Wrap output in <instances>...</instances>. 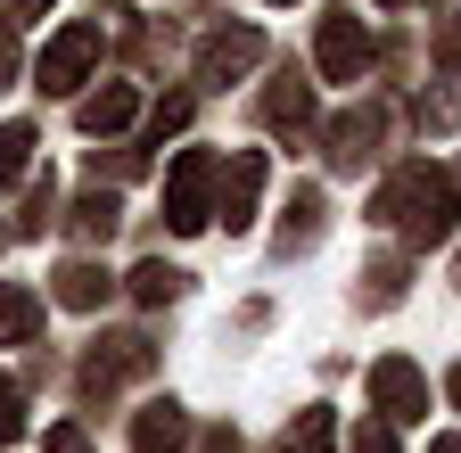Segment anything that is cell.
<instances>
[{
	"label": "cell",
	"mask_w": 461,
	"mask_h": 453,
	"mask_svg": "<svg viewBox=\"0 0 461 453\" xmlns=\"http://www.w3.org/2000/svg\"><path fill=\"white\" fill-rule=\"evenodd\" d=\"M461 214V190L445 165H403V174H387V190L371 198V222H387V231H403L412 248H437L453 231Z\"/></svg>",
	"instance_id": "obj_1"
},
{
	"label": "cell",
	"mask_w": 461,
	"mask_h": 453,
	"mask_svg": "<svg viewBox=\"0 0 461 453\" xmlns=\"http://www.w3.org/2000/svg\"><path fill=\"white\" fill-rule=\"evenodd\" d=\"M222 182V157L214 149H182V157H173V174H165V222H173V231H206V190Z\"/></svg>",
	"instance_id": "obj_2"
},
{
	"label": "cell",
	"mask_w": 461,
	"mask_h": 453,
	"mask_svg": "<svg viewBox=\"0 0 461 453\" xmlns=\"http://www.w3.org/2000/svg\"><path fill=\"white\" fill-rule=\"evenodd\" d=\"M313 67H321L330 83H363V67H371V33H363L355 9H330V17H321V33H313Z\"/></svg>",
	"instance_id": "obj_3"
},
{
	"label": "cell",
	"mask_w": 461,
	"mask_h": 453,
	"mask_svg": "<svg viewBox=\"0 0 461 453\" xmlns=\"http://www.w3.org/2000/svg\"><path fill=\"white\" fill-rule=\"evenodd\" d=\"M371 404H379L387 421H429V379L403 363V355H379V363H371Z\"/></svg>",
	"instance_id": "obj_4"
},
{
	"label": "cell",
	"mask_w": 461,
	"mask_h": 453,
	"mask_svg": "<svg viewBox=\"0 0 461 453\" xmlns=\"http://www.w3.org/2000/svg\"><path fill=\"white\" fill-rule=\"evenodd\" d=\"M91 59H99V25H67L50 50H41V67H33V83L41 91H75L83 75H91Z\"/></svg>",
	"instance_id": "obj_5"
},
{
	"label": "cell",
	"mask_w": 461,
	"mask_h": 453,
	"mask_svg": "<svg viewBox=\"0 0 461 453\" xmlns=\"http://www.w3.org/2000/svg\"><path fill=\"white\" fill-rule=\"evenodd\" d=\"M256 198H264V149H230V165H222V222L230 231H248L256 222Z\"/></svg>",
	"instance_id": "obj_6"
},
{
	"label": "cell",
	"mask_w": 461,
	"mask_h": 453,
	"mask_svg": "<svg viewBox=\"0 0 461 453\" xmlns=\"http://www.w3.org/2000/svg\"><path fill=\"white\" fill-rule=\"evenodd\" d=\"M256 59H264V33H248V25L240 33H206L198 41V83H240Z\"/></svg>",
	"instance_id": "obj_7"
},
{
	"label": "cell",
	"mask_w": 461,
	"mask_h": 453,
	"mask_svg": "<svg viewBox=\"0 0 461 453\" xmlns=\"http://www.w3.org/2000/svg\"><path fill=\"white\" fill-rule=\"evenodd\" d=\"M157 363V347L149 338H99L91 347V387H115V379H140Z\"/></svg>",
	"instance_id": "obj_8"
},
{
	"label": "cell",
	"mask_w": 461,
	"mask_h": 453,
	"mask_svg": "<svg viewBox=\"0 0 461 453\" xmlns=\"http://www.w3.org/2000/svg\"><path fill=\"white\" fill-rule=\"evenodd\" d=\"M132 445H140V453H182V445H190L182 404H173V395H165V404H149V412L132 421Z\"/></svg>",
	"instance_id": "obj_9"
},
{
	"label": "cell",
	"mask_w": 461,
	"mask_h": 453,
	"mask_svg": "<svg viewBox=\"0 0 461 453\" xmlns=\"http://www.w3.org/2000/svg\"><path fill=\"white\" fill-rule=\"evenodd\" d=\"M132 116H140V91H132V83H107V91L83 99V132H91V140H99V132H124Z\"/></svg>",
	"instance_id": "obj_10"
},
{
	"label": "cell",
	"mask_w": 461,
	"mask_h": 453,
	"mask_svg": "<svg viewBox=\"0 0 461 453\" xmlns=\"http://www.w3.org/2000/svg\"><path fill=\"white\" fill-rule=\"evenodd\" d=\"M107 264H91V256H75V264H58V305H75V313H91V305H107Z\"/></svg>",
	"instance_id": "obj_11"
},
{
	"label": "cell",
	"mask_w": 461,
	"mask_h": 453,
	"mask_svg": "<svg viewBox=\"0 0 461 453\" xmlns=\"http://www.w3.org/2000/svg\"><path fill=\"white\" fill-rule=\"evenodd\" d=\"M379 124H387L379 107H355V116H338V124H330V140H338L330 157H338V165H363V157L379 149Z\"/></svg>",
	"instance_id": "obj_12"
},
{
	"label": "cell",
	"mask_w": 461,
	"mask_h": 453,
	"mask_svg": "<svg viewBox=\"0 0 461 453\" xmlns=\"http://www.w3.org/2000/svg\"><path fill=\"white\" fill-rule=\"evenodd\" d=\"M264 124H272V132H305V124H313V91H305L297 75L272 83V91H264Z\"/></svg>",
	"instance_id": "obj_13"
},
{
	"label": "cell",
	"mask_w": 461,
	"mask_h": 453,
	"mask_svg": "<svg viewBox=\"0 0 461 453\" xmlns=\"http://www.w3.org/2000/svg\"><path fill=\"white\" fill-rule=\"evenodd\" d=\"M41 330V297L33 289H0V347H25Z\"/></svg>",
	"instance_id": "obj_14"
},
{
	"label": "cell",
	"mask_w": 461,
	"mask_h": 453,
	"mask_svg": "<svg viewBox=\"0 0 461 453\" xmlns=\"http://www.w3.org/2000/svg\"><path fill=\"white\" fill-rule=\"evenodd\" d=\"M313 240H321V190H297V198H288V222H280V248L297 256Z\"/></svg>",
	"instance_id": "obj_15"
},
{
	"label": "cell",
	"mask_w": 461,
	"mask_h": 453,
	"mask_svg": "<svg viewBox=\"0 0 461 453\" xmlns=\"http://www.w3.org/2000/svg\"><path fill=\"white\" fill-rule=\"evenodd\" d=\"M33 149H41V132H33V124H0V190H9V182H25Z\"/></svg>",
	"instance_id": "obj_16"
},
{
	"label": "cell",
	"mask_w": 461,
	"mask_h": 453,
	"mask_svg": "<svg viewBox=\"0 0 461 453\" xmlns=\"http://www.w3.org/2000/svg\"><path fill=\"white\" fill-rule=\"evenodd\" d=\"M330 437H338V421L313 404V412H297V429L280 437V453H330Z\"/></svg>",
	"instance_id": "obj_17"
},
{
	"label": "cell",
	"mask_w": 461,
	"mask_h": 453,
	"mask_svg": "<svg viewBox=\"0 0 461 453\" xmlns=\"http://www.w3.org/2000/svg\"><path fill=\"white\" fill-rule=\"evenodd\" d=\"M75 231H83V240H107V231H115V190H83V198H75Z\"/></svg>",
	"instance_id": "obj_18"
},
{
	"label": "cell",
	"mask_w": 461,
	"mask_h": 453,
	"mask_svg": "<svg viewBox=\"0 0 461 453\" xmlns=\"http://www.w3.org/2000/svg\"><path fill=\"white\" fill-rule=\"evenodd\" d=\"M173 289H182V272H173V264H140V272H132V297H140V305H165Z\"/></svg>",
	"instance_id": "obj_19"
},
{
	"label": "cell",
	"mask_w": 461,
	"mask_h": 453,
	"mask_svg": "<svg viewBox=\"0 0 461 453\" xmlns=\"http://www.w3.org/2000/svg\"><path fill=\"white\" fill-rule=\"evenodd\" d=\"M437 67L461 83V17H445V25H437Z\"/></svg>",
	"instance_id": "obj_20"
},
{
	"label": "cell",
	"mask_w": 461,
	"mask_h": 453,
	"mask_svg": "<svg viewBox=\"0 0 461 453\" xmlns=\"http://www.w3.org/2000/svg\"><path fill=\"white\" fill-rule=\"evenodd\" d=\"M403 297V264H371V305H395Z\"/></svg>",
	"instance_id": "obj_21"
},
{
	"label": "cell",
	"mask_w": 461,
	"mask_h": 453,
	"mask_svg": "<svg viewBox=\"0 0 461 453\" xmlns=\"http://www.w3.org/2000/svg\"><path fill=\"white\" fill-rule=\"evenodd\" d=\"M25 429V404H17V379H0V445Z\"/></svg>",
	"instance_id": "obj_22"
},
{
	"label": "cell",
	"mask_w": 461,
	"mask_h": 453,
	"mask_svg": "<svg viewBox=\"0 0 461 453\" xmlns=\"http://www.w3.org/2000/svg\"><path fill=\"white\" fill-rule=\"evenodd\" d=\"M346 453H395V437H387V421H363V429H355V445H346Z\"/></svg>",
	"instance_id": "obj_23"
},
{
	"label": "cell",
	"mask_w": 461,
	"mask_h": 453,
	"mask_svg": "<svg viewBox=\"0 0 461 453\" xmlns=\"http://www.w3.org/2000/svg\"><path fill=\"white\" fill-rule=\"evenodd\" d=\"M41 445H50V453H91V437H83V429H75V421H58V429H50V437H41Z\"/></svg>",
	"instance_id": "obj_24"
},
{
	"label": "cell",
	"mask_w": 461,
	"mask_h": 453,
	"mask_svg": "<svg viewBox=\"0 0 461 453\" xmlns=\"http://www.w3.org/2000/svg\"><path fill=\"white\" fill-rule=\"evenodd\" d=\"M182 124H190V99H165V107H157V140H165V132H182Z\"/></svg>",
	"instance_id": "obj_25"
},
{
	"label": "cell",
	"mask_w": 461,
	"mask_h": 453,
	"mask_svg": "<svg viewBox=\"0 0 461 453\" xmlns=\"http://www.w3.org/2000/svg\"><path fill=\"white\" fill-rule=\"evenodd\" d=\"M0 83H17V41H9V25H0Z\"/></svg>",
	"instance_id": "obj_26"
},
{
	"label": "cell",
	"mask_w": 461,
	"mask_h": 453,
	"mask_svg": "<svg viewBox=\"0 0 461 453\" xmlns=\"http://www.w3.org/2000/svg\"><path fill=\"white\" fill-rule=\"evenodd\" d=\"M0 9H9V17H25V25H33V17H50V0H0Z\"/></svg>",
	"instance_id": "obj_27"
},
{
	"label": "cell",
	"mask_w": 461,
	"mask_h": 453,
	"mask_svg": "<svg viewBox=\"0 0 461 453\" xmlns=\"http://www.w3.org/2000/svg\"><path fill=\"white\" fill-rule=\"evenodd\" d=\"M429 453H461V437H437V445H429Z\"/></svg>",
	"instance_id": "obj_28"
},
{
	"label": "cell",
	"mask_w": 461,
	"mask_h": 453,
	"mask_svg": "<svg viewBox=\"0 0 461 453\" xmlns=\"http://www.w3.org/2000/svg\"><path fill=\"white\" fill-rule=\"evenodd\" d=\"M445 387H453V404H461V371H453V379H445Z\"/></svg>",
	"instance_id": "obj_29"
},
{
	"label": "cell",
	"mask_w": 461,
	"mask_h": 453,
	"mask_svg": "<svg viewBox=\"0 0 461 453\" xmlns=\"http://www.w3.org/2000/svg\"><path fill=\"white\" fill-rule=\"evenodd\" d=\"M387 9H403V0H387Z\"/></svg>",
	"instance_id": "obj_30"
}]
</instances>
